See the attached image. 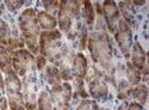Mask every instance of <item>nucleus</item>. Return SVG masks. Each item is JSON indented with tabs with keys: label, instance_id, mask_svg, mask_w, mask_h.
<instances>
[{
	"label": "nucleus",
	"instance_id": "obj_1",
	"mask_svg": "<svg viewBox=\"0 0 149 110\" xmlns=\"http://www.w3.org/2000/svg\"><path fill=\"white\" fill-rule=\"evenodd\" d=\"M88 49L94 62L99 64L106 69L111 67V44L105 31L98 30L90 36Z\"/></svg>",
	"mask_w": 149,
	"mask_h": 110
},
{
	"label": "nucleus",
	"instance_id": "obj_2",
	"mask_svg": "<svg viewBox=\"0 0 149 110\" xmlns=\"http://www.w3.org/2000/svg\"><path fill=\"white\" fill-rule=\"evenodd\" d=\"M19 27L26 46L33 54H36L38 52V36L41 34L38 20H37V16L33 8H26L23 11V13L19 17Z\"/></svg>",
	"mask_w": 149,
	"mask_h": 110
},
{
	"label": "nucleus",
	"instance_id": "obj_3",
	"mask_svg": "<svg viewBox=\"0 0 149 110\" xmlns=\"http://www.w3.org/2000/svg\"><path fill=\"white\" fill-rule=\"evenodd\" d=\"M5 88L8 97V103L12 110H25L23 95H22V84L15 72L6 76Z\"/></svg>",
	"mask_w": 149,
	"mask_h": 110
},
{
	"label": "nucleus",
	"instance_id": "obj_4",
	"mask_svg": "<svg viewBox=\"0 0 149 110\" xmlns=\"http://www.w3.org/2000/svg\"><path fill=\"white\" fill-rule=\"evenodd\" d=\"M58 23L62 31H68L72 27V22L79 15L80 3L78 1H62L60 3Z\"/></svg>",
	"mask_w": 149,
	"mask_h": 110
},
{
	"label": "nucleus",
	"instance_id": "obj_5",
	"mask_svg": "<svg viewBox=\"0 0 149 110\" xmlns=\"http://www.w3.org/2000/svg\"><path fill=\"white\" fill-rule=\"evenodd\" d=\"M32 64L33 55L26 49H18L12 54V67L19 76H25Z\"/></svg>",
	"mask_w": 149,
	"mask_h": 110
},
{
	"label": "nucleus",
	"instance_id": "obj_6",
	"mask_svg": "<svg viewBox=\"0 0 149 110\" xmlns=\"http://www.w3.org/2000/svg\"><path fill=\"white\" fill-rule=\"evenodd\" d=\"M115 32H116V41L120 48V50L124 53V55H128L132 42V36L129 24L125 20H119L117 31Z\"/></svg>",
	"mask_w": 149,
	"mask_h": 110
},
{
	"label": "nucleus",
	"instance_id": "obj_7",
	"mask_svg": "<svg viewBox=\"0 0 149 110\" xmlns=\"http://www.w3.org/2000/svg\"><path fill=\"white\" fill-rule=\"evenodd\" d=\"M61 39V34L57 30H50V31H44L41 34L40 37V46H41V52L44 55H50L54 54L57 49V41Z\"/></svg>",
	"mask_w": 149,
	"mask_h": 110
},
{
	"label": "nucleus",
	"instance_id": "obj_8",
	"mask_svg": "<svg viewBox=\"0 0 149 110\" xmlns=\"http://www.w3.org/2000/svg\"><path fill=\"white\" fill-rule=\"evenodd\" d=\"M103 13L106 19L110 31L115 32L118 27V23L120 20V13H119L118 6L113 1H105L103 6Z\"/></svg>",
	"mask_w": 149,
	"mask_h": 110
},
{
	"label": "nucleus",
	"instance_id": "obj_9",
	"mask_svg": "<svg viewBox=\"0 0 149 110\" xmlns=\"http://www.w3.org/2000/svg\"><path fill=\"white\" fill-rule=\"evenodd\" d=\"M88 84H90V92L93 97H95V98L103 97L107 93L106 84L100 79L98 73L92 74V77L88 79Z\"/></svg>",
	"mask_w": 149,
	"mask_h": 110
},
{
	"label": "nucleus",
	"instance_id": "obj_10",
	"mask_svg": "<svg viewBox=\"0 0 149 110\" xmlns=\"http://www.w3.org/2000/svg\"><path fill=\"white\" fill-rule=\"evenodd\" d=\"M131 64L137 67L140 71H142L146 67V52L139 42H136L132 47V53H131Z\"/></svg>",
	"mask_w": 149,
	"mask_h": 110
},
{
	"label": "nucleus",
	"instance_id": "obj_11",
	"mask_svg": "<svg viewBox=\"0 0 149 110\" xmlns=\"http://www.w3.org/2000/svg\"><path fill=\"white\" fill-rule=\"evenodd\" d=\"M73 73L78 77V79H82L87 73V61L84 54L79 53L75 55L73 61Z\"/></svg>",
	"mask_w": 149,
	"mask_h": 110
},
{
	"label": "nucleus",
	"instance_id": "obj_12",
	"mask_svg": "<svg viewBox=\"0 0 149 110\" xmlns=\"http://www.w3.org/2000/svg\"><path fill=\"white\" fill-rule=\"evenodd\" d=\"M0 69L6 74L13 72L12 67V55L10 54V50L5 46L0 44Z\"/></svg>",
	"mask_w": 149,
	"mask_h": 110
},
{
	"label": "nucleus",
	"instance_id": "obj_13",
	"mask_svg": "<svg viewBox=\"0 0 149 110\" xmlns=\"http://www.w3.org/2000/svg\"><path fill=\"white\" fill-rule=\"evenodd\" d=\"M37 20L38 24L45 30H54V28L56 27V19L53 15L48 13V12H40L38 16H37Z\"/></svg>",
	"mask_w": 149,
	"mask_h": 110
},
{
	"label": "nucleus",
	"instance_id": "obj_14",
	"mask_svg": "<svg viewBox=\"0 0 149 110\" xmlns=\"http://www.w3.org/2000/svg\"><path fill=\"white\" fill-rule=\"evenodd\" d=\"M45 78L48 80L49 84L53 85V88L57 86V85L61 84V76H60V72L57 71L56 67L54 66H48L47 71H45Z\"/></svg>",
	"mask_w": 149,
	"mask_h": 110
},
{
	"label": "nucleus",
	"instance_id": "obj_15",
	"mask_svg": "<svg viewBox=\"0 0 149 110\" xmlns=\"http://www.w3.org/2000/svg\"><path fill=\"white\" fill-rule=\"evenodd\" d=\"M127 77L131 85H137L141 80V71L135 67L131 62H128L127 65Z\"/></svg>",
	"mask_w": 149,
	"mask_h": 110
},
{
	"label": "nucleus",
	"instance_id": "obj_16",
	"mask_svg": "<svg viewBox=\"0 0 149 110\" xmlns=\"http://www.w3.org/2000/svg\"><path fill=\"white\" fill-rule=\"evenodd\" d=\"M132 92V97L136 99V101H139L140 104H144L147 102V96H148V92H147V86L143 84L139 85L137 88H135L134 90H131Z\"/></svg>",
	"mask_w": 149,
	"mask_h": 110
},
{
	"label": "nucleus",
	"instance_id": "obj_17",
	"mask_svg": "<svg viewBox=\"0 0 149 110\" xmlns=\"http://www.w3.org/2000/svg\"><path fill=\"white\" fill-rule=\"evenodd\" d=\"M40 110H53V98L47 91L41 92L38 97Z\"/></svg>",
	"mask_w": 149,
	"mask_h": 110
},
{
	"label": "nucleus",
	"instance_id": "obj_18",
	"mask_svg": "<svg viewBox=\"0 0 149 110\" xmlns=\"http://www.w3.org/2000/svg\"><path fill=\"white\" fill-rule=\"evenodd\" d=\"M84 15H85V18H86V22L90 25H92L93 22H94V11H93V6H92V3L90 1H85L84 3Z\"/></svg>",
	"mask_w": 149,
	"mask_h": 110
},
{
	"label": "nucleus",
	"instance_id": "obj_19",
	"mask_svg": "<svg viewBox=\"0 0 149 110\" xmlns=\"http://www.w3.org/2000/svg\"><path fill=\"white\" fill-rule=\"evenodd\" d=\"M10 39L11 36H10V30L7 24L1 23V27H0V43H1V46H7L10 42Z\"/></svg>",
	"mask_w": 149,
	"mask_h": 110
},
{
	"label": "nucleus",
	"instance_id": "obj_20",
	"mask_svg": "<svg viewBox=\"0 0 149 110\" xmlns=\"http://www.w3.org/2000/svg\"><path fill=\"white\" fill-rule=\"evenodd\" d=\"M118 110H143V106L137 102H125L119 106Z\"/></svg>",
	"mask_w": 149,
	"mask_h": 110
},
{
	"label": "nucleus",
	"instance_id": "obj_21",
	"mask_svg": "<svg viewBox=\"0 0 149 110\" xmlns=\"http://www.w3.org/2000/svg\"><path fill=\"white\" fill-rule=\"evenodd\" d=\"M93 109H95L94 103L88 102V101H85V102H82V103L79 105V108H78L77 110H93Z\"/></svg>",
	"mask_w": 149,
	"mask_h": 110
},
{
	"label": "nucleus",
	"instance_id": "obj_22",
	"mask_svg": "<svg viewBox=\"0 0 149 110\" xmlns=\"http://www.w3.org/2000/svg\"><path fill=\"white\" fill-rule=\"evenodd\" d=\"M23 5L22 1H6V6L10 11H16Z\"/></svg>",
	"mask_w": 149,
	"mask_h": 110
},
{
	"label": "nucleus",
	"instance_id": "obj_23",
	"mask_svg": "<svg viewBox=\"0 0 149 110\" xmlns=\"http://www.w3.org/2000/svg\"><path fill=\"white\" fill-rule=\"evenodd\" d=\"M44 66H45V57L44 56H38V59H37V67H38L40 69H42Z\"/></svg>",
	"mask_w": 149,
	"mask_h": 110
},
{
	"label": "nucleus",
	"instance_id": "obj_24",
	"mask_svg": "<svg viewBox=\"0 0 149 110\" xmlns=\"http://www.w3.org/2000/svg\"><path fill=\"white\" fill-rule=\"evenodd\" d=\"M6 108H7V99L5 98V97H3V98L0 99V109L6 110Z\"/></svg>",
	"mask_w": 149,
	"mask_h": 110
},
{
	"label": "nucleus",
	"instance_id": "obj_25",
	"mask_svg": "<svg viewBox=\"0 0 149 110\" xmlns=\"http://www.w3.org/2000/svg\"><path fill=\"white\" fill-rule=\"evenodd\" d=\"M4 86H5V81H4V79H3L1 73H0V91L4 90Z\"/></svg>",
	"mask_w": 149,
	"mask_h": 110
},
{
	"label": "nucleus",
	"instance_id": "obj_26",
	"mask_svg": "<svg viewBox=\"0 0 149 110\" xmlns=\"http://www.w3.org/2000/svg\"><path fill=\"white\" fill-rule=\"evenodd\" d=\"M56 110H67V106H57Z\"/></svg>",
	"mask_w": 149,
	"mask_h": 110
}]
</instances>
